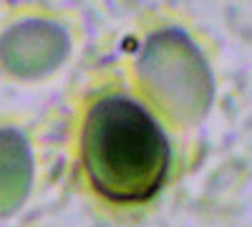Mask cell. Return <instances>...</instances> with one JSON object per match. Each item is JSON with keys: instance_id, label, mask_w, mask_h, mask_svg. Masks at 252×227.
<instances>
[{"instance_id": "cell-1", "label": "cell", "mask_w": 252, "mask_h": 227, "mask_svg": "<svg viewBox=\"0 0 252 227\" xmlns=\"http://www.w3.org/2000/svg\"><path fill=\"white\" fill-rule=\"evenodd\" d=\"M81 159L91 187L111 202L154 197L169 172V141L141 104L106 96L89 109L81 131Z\"/></svg>"}]
</instances>
